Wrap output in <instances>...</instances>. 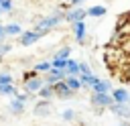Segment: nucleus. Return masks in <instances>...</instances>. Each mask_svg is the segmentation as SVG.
<instances>
[{"label": "nucleus", "instance_id": "32", "mask_svg": "<svg viewBox=\"0 0 130 126\" xmlns=\"http://www.w3.org/2000/svg\"><path fill=\"white\" fill-rule=\"evenodd\" d=\"M4 37H6V26H2V24H0V43L4 41Z\"/></svg>", "mask_w": 130, "mask_h": 126}, {"label": "nucleus", "instance_id": "26", "mask_svg": "<svg viewBox=\"0 0 130 126\" xmlns=\"http://www.w3.org/2000/svg\"><path fill=\"white\" fill-rule=\"evenodd\" d=\"M8 51H10V45H8V43H0V59H2Z\"/></svg>", "mask_w": 130, "mask_h": 126}, {"label": "nucleus", "instance_id": "17", "mask_svg": "<svg viewBox=\"0 0 130 126\" xmlns=\"http://www.w3.org/2000/svg\"><path fill=\"white\" fill-rule=\"evenodd\" d=\"M108 10H106V6H91V8H87V16H93V18H100V16H104Z\"/></svg>", "mask_w": 130, "mask_h": 126}, {"label": "nucleus", "instance_id": "23", "mask_svg": "<svg viewBox=\"0 0 130 126\" xmlns=\"http://www.w3.org/2000/svg\"><path fill=\"white\" fill-rule=\"evenodd\" d=\"M69 55H71V49H69V47H63L61 51H57L55 57H57V59H69Z\"/></svg>", "mask_w": 130, "mask_h": 126}, {"label": "nucleus", "instance_id": "28", "mask_svg": "<svg viewBox=\"0 0 130 126\" xmlns=\"http://www.w3.org/2000/svg\"><path fill=\"white\" fill-rule=\"evenodd\" d=\"M37 73H39V71H37V69H32V71H26L22 77H24V81H28V79H35V77H37Z\"/></svg>", "mask_w": 130, "mask_h": 126}, {"label": "nucleus", "instance_id": "13", "mask_svg": "<svg viewBox=\"0 0 130 126\" xmlns=\"http://www.w3.org/2000/svg\"><path fill=\"white\" fill-rule=\"evenodd\" d=\"M79 79H81L83 87H93V83L98 81V77H93L91 73H79Z\"/></svg>", "mask_w": 130, "mask_h": 126}, {"label": "nucleus", "instance_id": "11", "mask_svg": "<svg viewBox=\"0 0 130 126\" xmlns=\"http://www.w3.org/2000/svg\"><path fill=\"white\" fill-rule=\"evenodd\" d=\"M49 112H51L49 100H43V102H39V104L35 106V114H37V116H49Z\"/></svg>", "mask_w": 130, "mask_h": 126}, {"label": "nucleus", "instance_id": "5", "mask_svg": "<svg viewBox=\"0 0 130 126\" xmlns=\"http://www.w3.org/2000/svg\"><path fill=\"white\" fill-rule=\"evenodd\" d=\"M110 110H112V114L114 116H120V118H126V120H130V104H112L110 106Z\"/></svg>", "mask_w": 130, "mask_h": 126}, {"label": "nucleus", "instance_id": "1", "mask_svg": "<svg viewBox=\"0 0 130 126\" xmlns=\"http://www.w3.org/2000/svg\"><path fill=\"white\" fill-rule=\"evenodd\" d=\"M61 20H65V14H55V16L43 18V20H39V22H37L35 30H39V33H47V30H51L53 26H57Z\"/></svg>", "mask_w": 130, "mask_h": 126}, {"label": "nucleus", "instance_id": "33", "mask_svg": "<svg viewBox=\"0 0 130 126\" xmlns=\"http://www.w3.org/2000/svg\"><path fill=\"white\" fill-rule=\"evenodd\" d=\"M120 126H130V122H124V124H120Z\"/></svg>", "mask_w": 130, "mask_h": 126}, {"label": "nucleus", "instance_id": "8", "mask_svg": "<svg viewBox=\"0 0 130 126\" xmlns=\"http://www.w3.org/2000/svg\"><path fill=\"white\" fill-rule=\"evenodd\" d=\"M65 77H67V73H65V71H59V69H51V71L47 73V79H45V83H51V85H55V83L63 81Z\"/></svg>", "mask_w": 130, "mask_h": 126}, {"label": "nucleus", "instance_id": "22", "mask_svg": "<svg viewBox=\"0 0 130 126\" xmlns=\"http://www.w3.org/2000/svg\"><path fill=\"white\" fill-rule=\"evenodd\" d=\"M35 69H37L39 73H41V71H45V73H49V71L53 69V63H51V61H41L39 65H35Z\"/></svg>", "mask_w": 130, "mask_h": 126}, {"label": "nucleus", "instance_id": "35", "mask_svg": "<svg viewBox=\"0 0 130 126\" xmlns=\"http://www.w3.org/2000/svg\"><path fill=\"white\" fill-rule=\"evenodd\" d=\"M128 104H130V102H128Z\"/></svg>", "mask_w": 130, "mask_h": 126}, {"label": "nucleus", "instance_id": "31", "mask_svg": "<svg viewBox=\"0 0 130 126\" xmlns=\"http://www.w3.org/2000/svg\"><path fill=\"white\" fill-rule=\"evenodd\" d=\"M81 2H85V0H69V6H81Z\"/></svg>", "mask_w": 130, "mask_h": 126}, {"label": "nucleus", "instance_id": "14", "mask_svg": "<svg viewBox=\"0 0 130 126\" xmlns=\"http://www.w3.org/2000/svg\"><path fill=\"white\" fill-rule=\"evenodd\" d=\"M39 96H41L43 100H49L51 96H57V93H55V85H51V83H45V85L41 87V91H39Z\"/></svg>", "mask_w": 130, "mask_h": 126}, {"label": "nucleus", "instance_id": "15", "mask_svg": "<svg viewBox=\"0 0 130 126\" xmlns=\"http://www.w3.org/2000/svg\"><path fill=\"white\" fill-rule=\"evenodd\" d=\"M65 81H67V85H69L73 91H77L79 87H83V85H81V79H79L77 75H67V77H65Z\"/></svg>", "mask_w": 130, "mask_h": 126}, {"label": "nucleus", "instance_id": "18", "mask_svg": "<svg viewBox=\"0 0 130 126\" xmlns=\"http://www.w3.org/2000/svg\"><path fill=\"white\" fill-rule=\"evenodd\" d=\"M22 110H24V102L18 100V98H14V100L10 102V112H12V114H22Z\"/></svg>", "mask_w": 130, "mask_h": 126}, {"label": "nucleus", "instance_id": "21", "mask_svg": "<svg viewBox=\"0 0 130 126\" xmlns=\"http://www.w3.org/2000/svg\"><path fill=\"white\" fill-rule=\"evenodd\" d=\"M6 35H22V28H20V24H18V22H12V24H8V26H6Z\"/></svg>", "mask_w": 130, "mask_h": 126}, {"label": "nucleus", "instance_id": "2", "mask_svg": "<svg viewBox=\"0 0 130 126\" xmlns=\"http://www.w3.org/2000/svg\"><path fill=\"white\" fill-rule=\"evenodd\" d=\"M114 102H116V100H114V96H110V93H93V96H91V106H93V108H110Z\"/></svg>", "mask_w": 130, "mask_h": 126}, {"label": "nucleus", "instance_id": "16", "mask_svg": "<svg viewBox=\"0 0 130 126\" xmlns=\"http://www.w3.org/2000/svg\"><path fill=\"white\" fill-rule=\"evenodd\" d=\"M91 89H93V93H108V91H110V83H108V81H100V79H98V81L93 83V87H91Z\"/></svg>", "mask_w": 130, "mask_h": 126}, {"label": "nucleus", "instance_id": "4", "mask_svg": "<svg viewBox=\"0 0 130 126\" xmlns=\"http://www.w3.org/2000/svg\"><path fill=\"white\" fill-rule=\"evenodd\" d=\"M45 33H39V30H26V33H22L20 35V45H24V47H28V45H32V43H37L41 37H43Z\"/></svg>", "mask_w": 130, "mask_h": 126}, {"label": "nucleus", "instance_id": "10", "mask_svg": "<svg viewBox=\"0 0 130 126\" xmlns=\"http://www.w3.org/2000/svg\"><path fill=\"white\" fill-rule=\"evenodd\" d=\"M114 100H116V104H128L130 102V96H128V91L126 89H122V87H118V89H114Z\"/></svg>", "mask_w": 130, "mask_h": 126}, {"label": "nucleus", "instance_id": "6", "mask_svg": "<svg viewBox=\"0 0 130 126\" xmlns=\"http://www.w3.org/2000/svg\"><path fill=\"white\" fill-rule=\"evenodd\" d=\"M55 93H57L59 98H63V100H65V98H71V96H73L75 91H73V89H71V87L67 85V81L63 79V81L55 83Z\"/></svg>", "mask_w": 130, "mask_h": 126}, {"label": "nucleus", "instance_id": "3", "mask_svg": "<svg viewBox=\"0 0 130 126\" xmlns=\"http://www.w3.org/2000/svg\"><path fill=\"white\" fill-rule=\"evenodd\" d=\"M85 16H87V10H83L81 6H75L73 10H65V20L71 22V24L77 22V20H83Z\"/></svg>", "mask_w": 130, "mask_h": 126}, {"label": "nucleus", "instance_id": "9", "mask_svg": "<svg viewBox=\"0 0 130 126\" xmlns=\"http://www.w3.org/2000/svg\"><path fill=\"white\" fill-rule=\"evenodd\" d=\"M43 85H45V81H41L39 77H35V79H28V81H24V87H26V91H28V93H39Z\"/></svg>", "mask_w": 130, "mask_h": 126}, {"label": "nucleus", "instance_id": "29", "mask_svg": "<svg viewBox=\"0 0 130 126\" xmlns=\"http://www.w3.org/2000/svg\"><path fill=\"white\" fill-rule=\"evenodd\" d=\"M73 116H75L73 110H65V112H63V118H65V120H73Z\"/></svg>", "mask_w": 130, "mask_h": 126}, {"label": "nucleus", "instance_id": "12", "mask_svg": "<svg viewBox=\"0 0 130 126\" xmlns=\"http://www.w3.org/2000/svg\"><path fill=\"white\" fill-rule=\"evenodd\" d=\"M65 73H67V75H79V73H81V69H79V61L69 59V61H67V69H65Z\"/></svg>", "mask_w": 130, "mask_h": 126}, {"label": "nucleus", "instance_id": "34", "mask_svg": "<svg viewBox=\"0 0 130 126\" xmlns=\"http://www.w3.org/2000/svg\"><path fill=\"white\" fill-rule=\"evenodd\" d=\"M0 2H2V0H0Z\"/></svg>", "mask_w": 130, "mask_h": 126}, {"label": "nucleus", "instance_id": "27", "mask_svg": "<svg viewBox=\"0 0 130 126\" xmlns=\"http://www.w3.org/2000/svg\"><path fill=\"white\" fill-rule=\"evenodd\" d=\"M122 69L126 71V75H124V79H126V81H130V59H128V61H126V63L122 65Z\"/></svg>", "mask_w": 130, "mask_h": 126}, {"label": "nucleus", "instance_id": "24", "mask_svg": "<svg viewBox=\"0 0 130 126\" xmlns=\"http://www.w3.org/2000/svg\"><path fill=\"white\" fill-rule=\"evenodd\" d=\"M12 10V0H2L0 2V12H10Z\"/></svg>", "mask_w": 130, "mask_h": 126}, {"label": "nucleus", "instance_id": "19", "mask_svg": "<svg viewBox=\"0 0 130 126\" xmlns=\"http://www.w3.org/2000/svg\"><path fill=\"white\" fill-rule=\"evenodd\" d=\"M0 93H2V96H18V91H16V87H14L12 83L0 85Z\"/></svg>", "mask_w": 130, "mask_h": 126}, {"label": "nucleus", "instance_id": "30", "mask_svg": "<svg viewBox=\"0 0 130 126\" xmlns=\"http://www.w3.org/2000/svg\"><path fill=\"white\" fill-rule=\"evenodd\" d=\"M79 69H81V73H91V71H89V67H87L85 63H79Z\"/></svg>", "mask_w": 130, "mask_h": 126}, {"label": "nucleus", "instance_id": "20", "mask_svg": "<svg viewBox=\"0 0 130 126\" xmlns=\"http://www.w3.org/2000/svg\"><path fill=\"white\" fill-rule=\"evenodd\" d=\"M67 61H69V59H57V57H55V59H53L51 63H53V69L65 71V69H67Z\"/></svg>", "mask_w": 130, "mask_h": 126}, {"label": "nucleus", "instance_id": "25", "mask_svg": "<svg viewBox=\"0 0 130 126\" xmlns=\"http://www.w3.org/2000/svg\"><path fill=\"white\" fill-rule=\"evenodd\" d=\"M12 83V75L10 73H0V85H8Z\"/></svg>", "mask_w": 130, "mask_h": 126}, {"label": "nucleus", "instance_id": "7", "mask_svg": "<svg viewBox=\"0 0 130 126\" xmlns=\"http://www.w3.org/2000/svg\"><path fill=\"white\" fill-rule=\"evenodd\" d=\"M73 33H75V41H77V43H85V33H87V28H85V22H83V20L73 22Z\"/></svg>", "mask_w": 130, "mask_h": 126}]
</instances>
